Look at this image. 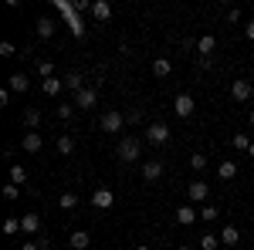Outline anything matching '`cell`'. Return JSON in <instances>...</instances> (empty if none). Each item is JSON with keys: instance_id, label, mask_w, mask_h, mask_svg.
Listing matches in <instances>:
<instances>
[{"instance_id": "1", "label": "cell", "mask_w": 254, "mask_h": 250, "mask_svg": "<svg viewBox=\"0 0 254 250\" xmlns=\"http://www.w3.org/2000/svg\"><path fill=\"white\" fill-rule=\"evenodd\" d=\"M58 10L64 14V17H68V31H71V38H75V41L85 38V24H81L78 10H75V3H68V0H58Z\"/></svg>"}, {"instance_id": "2", "label": "cell", "mask_w": 254, "mask_h": 250, "mask_svg": "<svg viewBox=\"0 0 254 250\" xmlns=\"http://www.w3.org/2000/svg\"><path fill=\"white\" fill-rule=\"evenodd\" d=\"M122 125H126V112H116V108H112V112H105V115H102V122H98V129H102L105 135L122 132Z\"/></svg>"}, {"instance_id": "3", "label": "cell", "mask_w": 254, "mask_h": 250, "mask_svg": "<svg viewBox=\"0 0 254 250\" xmlns=\"http://www.w3.org/2000/svg\"><path fill=\"white\" fill-rule=\"evenodd\" d=\"M139 152H142V146H139V139H132V135H126V139L119 142V159H122V162H136Z\"/></svg>"}, {"instance_id": "4", "label": "cell", "mask_w": 254, "mask_h": 250, "mask_svg": "<svg viewBox=\"0 0 254 250\" xmlns=\"http://www.w3.org/2000/svg\"><path fill=\"white\" fill-rule=\"evenodd\" d=\"M173 112L180 118H190L196 112V101H193V95H190V92H180V95H176V101H173Z\"/></svg>"}, {"instance_id": "5", "label": "cell", "mask_w": 254, "mask_h": 250, "mask_svg": "<svg viewBox=\"0 0 254 250\" xmlns=\"http://www.w3.org/2000/svg\"><path fill=\"white\" fill-rule=\"evenodd\" d=\"M92 206H95V210H112V206H116V193L109 190V186H98V190L92 193Z\"/></svg>"}, {"instance_id": "6", "label": "cell", "mask_w": 254, "mask_h": 250, "mask_svg": "<svg viewBox=\"0 0 254 250\" xmlns=\"http://www.w3.org/2000/svg\"><path fill=\"white\" fill-rule=\"evenodd\" d=\"M146 139H149L153 146H166V142H170V125H166V122H153V125L146 129Z\"/></svg>"}, {"instance_id": "7", "label": "cell", "mask_w": 254, "mask_h": 250, "mask_svg": "<svg viewBox=\"0 0 254 250\" xmlns=\"http://www.w3.org/2000/svg\"><path fill=\"white\" fill-rule=\"evenodd\" d=\"M251 95H254V85L248 78H237L234 85H231V98L234 101H251Z\"/></svg>"}, {"instance_id": "8", "label": "cell", "mask_w": 254, "mask_h": 250, "mask_svg": "<svg viewBox=\"0 0 254 250\" xmlns=\"http://www.w3.org/2000/svg\"><path fill=\"white\" fill-rule=\"evenodd\" d=\"M98 105V88H81L75 95V108H95Z\"/></svg>"}, {"instance_id": "9", "label": "cell", "mask_w": 254, "mask_h": 250, "mask_svg": "<svg viewBox=\"0 0 254 250\" xmlns=\"http://www.w3.org/2000/svg\"><path fill=\"white\" fill-rule=\"evenodd\" d=\"M187 196H190L193 203H207V196H210V186H207L203 179H193V183H190V190H187Z\"/></svg>"}, {"instance_id": "10", "label": "cell", "mask_w": 254, "mask_h": 250, "mask_svg": "<svg viewBox=\"0 0 254 250\" xmlns=\"http://www.w3.org/2000/svg\"><path fill=\"white\" fill-rule=\"evenodd\" d=\"M92 17H95L98 24L112 20V3H109V0H95V3H92Z\"/></svg>"}, {"instance_id": "11", "label": "cell", "mask_w": 254, "mask_h": 250, "mask_svg": "<svg viewBox=\"0 0 254 250\" xmlns=\"http://www.w3.org/2000/svg\"><path fill=\"white\" fill-rule=\"evenodd\" d=\"M196 220H200V210L187 206V203H183V206L176 210V223H180V227H190V223H196Z\"/></svg>"}, {"instance_id": "12", "label": "cell", "mask_w": 254, "mask_h": 250, "mask_svg": "<svg viewBox=\"0 0 254 250\" xmlns=\"http://www.w3.org/2000/svg\"><path fill=\"white\" fill-rule=\"evenodd\" d=\"M41 146H44V139H41L38 132L20 135V149H24V152H41Z\"/></svg>"}, {"instance_id": "13", "label": "cell", "mask_w": 254, "mask_h": 250, "mask_svg": "<svg viewBox=\"0 0 254 250\" xmlns=\"http://www.w3.org/2000/svg\"><path fill=\"white\" fill-rule=\"evenodd\" d=\"M61 88H64V78H44V81H41V92H44L48 98L61 95Z\"/></svg>"}, {"instance_id": "14", "label": "cell", "mask_w": 254, "mask_h": 250, "mask_svg": "<svg viewBox=\"0 0 254 250\" xmlns=\"http://www.w3.org/2000/svg\"><path fill=\"white\" fill-rule=\"evenodd\" d=\"M20 230L24 233H38L41 230V216L38 213H24V216H20Z\"/></svg>"}, {"instance_id": "15", "label": "cell", "mask_w": 254, "mask_h": 250, "mask_svg": "<svg viewBox=\"0 0 254 250\" xmlns=\"http://www.w3.org/2000/svg\"><path fill=\"white\" fill-rule=\"evenodd\" d=\"M163 176V162H142V179L146 183H156Z\"/></svg>"}, {"instance_id": "16", "label": "cell", "mask_w": 254, "mask_h": 250, "mask_svg": "<svg viewBox=\"0 0 254 250\" xmlns=\"http://www.w3.org/2000/svg\"><path fill=\"white\" fill-rule=\"evenodd\" d=\"M64 88H71V92L78 95L81 88H85V75H81V71H68V75H64Z\"/></svg>"}, {"instance_id": "17", "label": "cell", "mask_w": 254, "mask_h": 250, "mask_svg": "<svg viewBox=\"0 0 254 250\" xmlns=\"http://www.w3.org/2000/svg\"><path fill=\"white\" fill-rule=\"evenodd\" d=\"M220 244H227V247L237 250V244H241V233H237V227H224V230H220Z\"/></svg>"}, {"instance_id": "18", "label": "cell", "mask_w": 254, "mask_h": 250, "mask_svg": "<svg viewBox=\"0 0 254 250\" xmlns=\"http://www.w3.org/2000/svg\"><path fill=\"white\" fill-rule=\"evenodd\" d=\"M214 48H217V38H214V34H203V38L196 41V51H200L203 58H207V54H214Z\"/></svg>"}, {"instance_id": "19", "label": "cell", "mask_w": 254, "mask_h": 250, "mask_svg": "<svg viewBox=\"0 0 254 250\" xmlns=\"http://www.w3.org/2000/svg\"><path fill=\"white\" fill-rule=\"evenodd\" d=\"M170 71H173L170 58H156V61H153V75H156V78H170Z\"/></svg>"}, {"instance_id": "20", "label": "cell", "mask_w": 254, "mask_h": 250, "mask_svg": "<svg viewBox=\"0 0 254 250\" xmlns=\"http://www.w3.org/2000/svg\"><path fill=\"white\" fill-rule=\"evenodd\" d=\"M88 244H92L88 230H75V233H71V250H85Z\"/></svg>"}, {"instance_id": "21", "label": "cell", "mask_w": 254, "mask_h": 250, "mask_svg": "<svg viewBox=\"0 0 254 250\" xmlns=\"http://www.w3.org/2000/svg\"><path fill=\"white\" fill-rule=\"evenodd\" d=\"M24 125H27V132H38V125H41V112L38 108H27V112H24Z\"/></svg>"}, {"instance_id": "22", "label": "cell", "mask_w": 254, "mask_h": 250, "mask_svg": "<svg viewBox=\"0 0 254 250\" xmlns=\"http://www.w3.org/2000/svg\"><path fill=\"white\" fill-rule=\"evenodd\" d=\"M31 88V81H27V75H10V92H17V95H24Z\"/></svg>"}, {"instance_id": "23", "label": "cell", "mask_w": 254, "mask_h": 250, "mask_svg": "<svg viewBox=\"0 0 254 250\" xmlns=\"http://www.w3.org/2000/svg\"><path fill=\"white\" fill-rule=\"evenodd\" d=\"M217 216H220V210H217L214 203H203V206H200V220H203V223H214Z\"/></svg>"}, {"instance_id": "24", "label": "cell", "mask_w": 254, "mask_h": 250, "mask_svg": "<svg viewBox=\"0 0 254 250\" xmlns=\"http://www.w3.org/2000/svg\"><path fill=\"white\" fill-rule=\"evenodd\" d=\"M58 206L61 210H75V206H78V193H61V200H58Z\"/></svg>"}, {"instance_id": "25", "label": "cell", "mask_w": 254, "mask_h": 250, "mask_svg": "<svg viewBox=\"0 0 254 250\" xmlns=\"http://www.w3.org/2000/svg\"><path fill=\"white\" fill-rule=\"evenodd\" d=\"M207 166H210V159H207L203 152H193V155H190V169H196V173H203Z\"/></svg>"}, {"instance_id": "26", "label": "cell", "mask_w": 254, "mask_h": 250, "mask_svg": "<svg viewBox=\"0 0 254 250\" xmlns=\"http://www.w3.org/2000/svg\"><path fill=\"white\" fill-rule=\"evenodd\" d=\"M58 152L61 155H71V152H75V139H71V135H58Z\"/></svg>"}, {"instance_id": "27", "label": "cell", "mask_w": 254, "mask_h": 250, "mask_svg": "<svg viewBox=\"0 0 254 250\" xmlns=\"http://www.w3.org/2000/svg\"><path fill=\"white\" fill-rule=\"evenodd\" d=\"M217 176H220V179H234L237 176V162H220V166H217Z\"/></svg>"}, {"instance_id": "28", "label": "cell", "mask_w": 254, "mask_h": 250, "mask_svg": "<svg viewBox=\"0 0 254 250\" xmlns=\"http://www.w3.org/2000/svg\"><path fill=\"white\" fill-rule=\"evenodd\" d=\"M10 183H14V186H24V183H27V169H24V166H10Z\"/></svg>"}, {"instance_id": "29", "label": "cell", "mask_w": 254, "mask_h": 250, "mask_svg": "<svg viewBox=\"0 0 254 250\" xmlns=\"http://www.w3.org/2000/svg\"><path fill=\"white\" fill-rule=\"evenodd\" d=\"M196 244H200L203 250H217V247H220V237H214V233H203Z\"/></svg>"}, {"instance_id": "30", "label": "cell", "mask_w": 254, "mask_h": 250, "mask_svg": "<svg viewBox=\"0 0 254 250\" xmlns=\"http://www.w3.org/2000/svg\"><path fill=\"white\" fill-rule=\"evenodd\" d=\"M251 142H254L251 135H241V132H237V135H234V139H231V146H234L237 152H241V149H251Z\"/></svg>"}, {"instance_id": "31", "label": "cell", "mask_w": 254, "mask_h": 250, "mask_svg": "<svg viewBox=\"0 0 254 250\" xmlns=\"http://www.w3.org/2000/svg\"><path fill=\"white\" fill-rule=\"evenodd\" d=\"M51 34H55V24H51L48 17H41L38 20V38H51Z\"/></svg>"}, {"instance_id": "32", "label": "cell", "mask_w": 254, "mask_h": 250, "mask_svg": "<svg viewBox=\"0 0 254 250\" xmlns=\"http://www.w3.org/2000/svg\"><path fill=\"white\" fill-rule=\"evenodd\" d=\"M71 115H75V101H61V105H58V118H64V122H68Z\"/></svg>"}, {"instance_id": "33", "label": "cell", "mask_w": 254, "mask_h": 250, "mask_svg": "<svg viewBox=\"0 0 254 250\" xmlns=\"http://www.w3.org/2000/svg\"><path fill=\"white\" fill-rule=\"evenodd\" d=\"M38 75L41 78H55V64H51V61H38Z\"/></svg>"}, {"instance_id": "34", "label": "cell", "mask_w": 254, "mask_h": 250, "mask_svg": "<svg viewBox=\"0 0 254 250\" xmlns=\"http://www.w3.org/2000/svg\"><path fill=\"white\" fill-rule=\"evenodd\" d=\"M20 230V220L17 216H7V220H3V233H17Z\"/></svg>"}, {"instance_id": "35", "label": "cell", "mask_w": 254, "mask_h": 250, "mask_svg": "<svg viewBox=\"0 0 254 250\" xmlns=\"http://www.w3.org/2000/svg\"><path fill=\"white\" fill-rule=\"evenodd\" d=\"M17 196H20V186H14V183H7V186H3V200H10V203H14Z\"/></svg>"}, {"instance_id": "36", "label": "cell", "mask_w": 254, "mask_h": 250, "mask_svg": "<svg viewBox=\"0 0 254 250\" xmlns=\"http://www.w3.org/2000/svg\"><path fill=\"white\" fill-rule=\"evenodd\" d=\"M20 250H48V240H27L20 244Z\"/></svg>"}, {"instance_id": "37", "label": "cell", "mask_w": 254, "mask_h": 250, "mask_svg": "<svg viewBox=\"0 0 254 250\" xmlns=\"http://www.w3.org/2000/svg\"><path fill=\"white\" fill-rule=\"evenodd\" d=\"M14 51H17V48H14L10 41H0V54H3V58H14Z\"/></svg>"}, {"instance_id": "38", "label": "cell", "mask_w": 254, "mask_h": 250, "mask_svg": "<svg viewBox=\"0 0 254 250\" xmlns=\"http://www.w3.org/2000/svg\"><path fill=\"white\" fill-rule=\"evenodd\" d=\"M139 122H142V112H136V108L126 112V125H139Z\"/></svg>"}, {"instance_id": "39", "label": "cell", "mask_w": 254, "mask_h": 250, "mask_svg": "<svg viewBox=\"0 0 254 250\" xmlns=\"http://www.w3.org/2000/svg\"><path fill=\"white\" fill-rule=\"evenodd\" d=\"M227 20H231V24H237V20H241V7H234V10H227Z\"/></svg>"}, {"instance_id": "40", "label": "cell", "mask_w": 254, "mask_h": 250, "mask_svg": "<svg viewBox=\"0 0 254 250\" xmlns=\"http://www.w3.org/2000/svg\"><path fill=\"white\" fill-rule=\"evenodd\" d=\"M75 10H78V14L81 10H92V3H88V0H75Z\"/></svg>"}, {"instance_id": "41", "label": "cell", "mask_w": 254, "mask_h": 250, "mask_svg": "<svg viewBox=\"0 0 254 250\" xmlns=\"http://www.w3.org/2000/svg\"><path fill=\"white\" fill-rule=\"evenodd\" d=\"M244 34H248V38L254 41V20H248V24H244Z\"/></svg>"}, {"instance_id": "42", "label": "cell", "mask_w": 254, "mask_h": 250, "mask_svg": "<svg viewBox=\"0 0 254 250\" xmlns=\"http://www.w3.org/2000/svg\"><path fill=\"white\" fill-rule=\"evenodd\" d=\"M136 250H153V247H149V244H136Z\"/></svg>"}, {"instance_id": "43", "label": "cell", "mask_w": 254, "mask_h": 250, "mask_svg": "<svg viewBox=\"0 0 254 250\" xmlns=\"http://www.w3.org/2000/svg\"><path fill=\"white\" fill-rule=\"evenodd\" d=\"M248 118H251V129H254V108H251V115H248Z\"/></svg>"}, {"instance_id": "44", "label": "cell", "mask_w": 254, "mask_h": 250, "mask_svg": "<svg viewBox=\"0 0 254 250\" xmlns=\"http://www.w3.org/2000/svg\"><path fill=\"white\" fill-rule=\"evenodd\" d=\"M248 152H251V155H254V142H251V149H248Z\"/></svg>"}, {"instance_id": "45", "label": "cell", "mask_w": 254, "mask_h": 250, "mask_svg": "<svg viewBox=\"0 0 254 250\" xmlns=\"http://www.w3.org/2000/svg\"><path fill=\"white\" fill-rule=\"evenodd\" d=\"M176 250H190V247H176Z\"/></svg>"}]
</instances>
